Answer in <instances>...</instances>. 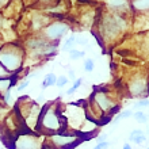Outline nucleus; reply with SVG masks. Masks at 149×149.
<instances>
[{
    "label": "nucleus",
    "mask_w": 149,
    "mask_h": 149,
    "mask_svg": "<svg viewBox=\"0 0 149 149\" xmlns=\"http://www.w3.org/2000/svg\"><path fill=\"white\" fill-rule=\"evenodd\" d=\"M26 63V50L19 42H7L0 46V68L7 74L19 73Z\"/></svg>",
    "instance_id": "3"
},
{
    "label": "nucleus",
    "mask_w": 149,
    "mask_h": 149,
    "mask_svg": "<svg viewBox=\"0 0 149 149\" xmlns=\"http://www.w3.org/2000/svg\"><path fill=\"white\" fill-rule=\"evenodd\" d=\"M127 94L132 98L144 99L149 96V73L146 72H136L132 73L126 83Z\"/></svg>",
    "instance_id": "6"
},
{
    "label": "nucleus",
    "mask_w": 149,
    "mask_h": 149,
    "mask_svg": "<svg viewBox=\"0 0 149 149\" xmlns=\"http://www.w3.org/2000/svg\"><path fill=\"white\" fill-rule=\"evenodd\" d=\"M83 68H84V71L91 73V72L95 69V61L94 58H86L84 60V63H83Z\"/></svg>",
    "instance_id": "18"
},
{
    "label": "nucleus",
    "mask_w": 149,
    "mask_h": 149,
    "mask_svg": "<svg viewBox=\"0 0 149 149\" xmlns=\"http://www.w3.org/2000/svg\"><path fill=\"white\" fill-rule=\"evenodd\" d=\"M41 109L37 100H33L29 96H22L15 102L12 111L20 118L26 130L37 133V126L41 117Z\"/></svg>",
    "instance_id": "4"
},
{
    "label": "nucleus",
    "mask_w": 149,
    "mask_h": 149,
    "mask_svg": "<svg viewBox=\"0 0 149 149\" xmlns=\"http://www.w3.org/2000/svg\"><path fill=\"white\" fill-rule=\"evenodd\" d=\"M56 80H57V76H56L53 72H50V73H46V74H45V77H43V80H42L41 88H42V90H46L47 87L56 86Z\"/></svg>",
    "instance_id": "13"
},
{
    "label": "nucleus",
    "mask_w": 149,
    "mask_h": 149,
    "mask_svg": "<svg viewBox=\"0 0 149 149\" xmlns=\"http://www.w3.org/2000/svg\"><path fill=\"white\" fill-rule=\"evenodd\" d=\"M118 115L121 117V119H127V118L133 117V110L132 109H125V110H121L118 113Z\"/></svg>",
    "instance_id": "24"
},
{
    "label": "nucleus",
    "mask_w": 149,
    "mask_h": 149,
    "mask_svg": "<svg viewBox=\"0 0 149 149\" xmlns=\"http://www.w3.org/2000/svg\"><path fill=\"white\" fill-rule=\"evenodd\" d=\"M68 54H69V58H71L72 61H76V60L84 58V57H86V52L73 47V49H71V50L68 52Z\"/></svg>",
    "instance_id": "16"
},
{
    "label": "nucleus",
    "mask_w": 149,
    "mask_h": 149,
    "mask_svg": "<svg viewBox=\"0 0 149 149\" xmlns=\"http://www.w3.org/2000/svg\"><path fill=\"white\" fill-rule=\"evenodd\" d=\"M67 118L64 115L63 106L58 102H49L41 109V117L37 126V133L41 136H52L56 133H67Z\"/></svg>",
    "instance_id": "2"
},
{
    "label": "nucleus",
    "mask_w": 149,
    "mask_h": 149,
    "mask_svg": "<svg viewBox=\"0 0 149 149\" xmlns=\"http://www.w3.org/2000/svg\"><path fill=\"white\" fill-rule=\"evenodd\" d=\"M68 83H69V79H68L65 74H61V76H58L57 80H56V86L58 87V88H64Z\"/></svg>",
    "instance_id": "22"
},
{
    "label": "nucleus",
    "mask_w": 149,
    "mask_h": 149,
    "mask_svg": "<svg viewBox=\"0 0 149 149\" xmlns=\"http://www.w3.org/2000/svg\"><path fill=\"white\" fill-rule=\"evenodd\" d=\"M6 111H7V106H4L3 103L0 102V117H1V115H4V114H6Z\"/></svg>",
    "instance_id": "27"
},
{
    "label": "nucleus",
    "mask_w": 149,
    "mask_h": 149,
    "mask_svg": "<svg viewBox=\"0 0 149 149\" xmlns=\"http://www.w3.org/2000/svg\"><path fill=\"white\" fill-rule=\"evenodd\" d=\"M134 107L137 109V110H142V109H146L149 107V98H144V99H138Z\"/></svg>",
    "instance_id": "20"
},
{
    "label": "nucleus",
    "mask_w": 149,
    "mask_h": 149,
    "mask_svg": "<svg viewBox=\"0 0 149 149\" xmlns=\"http://www.w3.org/2000/svg\"><path fill=\"white\" fill-rule=\"evenodd\" d=\"M122 149H132V145H130V142H126V144H123Z\"/></svg>",
    "instance_id": "30"
},
{
    "label": "nucleus",
    "mask_w": 149,
    "mask_h": 149,
    "mask_svg": "<svg viewBox=\"0 0 149 149\" xmlns=\"http://www.w3.org/2000/svg\"><path fill=\"white\" fill-rule=\"evenodd\" d=\"M0 46H1V45H0Z\"/></svg>",
    "instance_id": "33"
},
{
    "label": "nucleus",
    "mask_w": 149,
    "mask_h": 149,
    "mask_svg": "<svg viewBox=\"0 0 149 149\" xmlns=\"http://www.w3.org/2000/svg\"><path fill=\"white\" fill-rule=\"evenodd\" d=\"M0 72H3V73H4V71H3V69H1V68H0ZM0 76H3V74L0 73Z\"/></svg>",
    "instance_id": "31"
},
{
    "label": "nucleus",
    "mask_w": 149,
    "mask_h": 149,
    "mask_svg": "<svg viewBox=\"0 0 149 149\" xmlns=\"http://www.w3.org/2000/svg\"><path fill=\"white\" fill-rule=\"evenodd\" d=\"M102 8L118 14H132L130 0H102Z\"/></svg>",
    "instance_id": "10"
},
{
    "label": "nucleus",
    "mask_w": 149,
    "mask_h": 149,
    "mask_svg": "<svg viewBox=\"0 0 149 149\" xmlns=\"http://www.w3.org/2000/svg\"><path fill=\"white\" fill-rule=\"evenodd\" d=\"M146 149H149V146H148V148H146Z\"/></svg>",
    "instance_id": "32"
},
{
    "label": "nucleus",
    "mask_w": 149,
    "mask_h": 149,
    "mask_svg": "<svg viewBox=\"0 0 149 149\" xmlns=\"http://www.w3.org/2000/svg\"><path fill=\"white\" fill-rule=\"evenodd\" d=\"M11 0H0V8H3V7H6L8 3H10Z\"/></svg>",
    "instance_id": "29"
},
{
    "label": "nucleus",
    "mask_w": 149,
    "mask_h": 149,
    "mask_svg": "<svg viewBox=\"0 0 149 149\" xmlns=\"http://www.w3.org/2000/svg\"><path fill=\"white\" fill-rule=\"evenodd\" d=\"M74 45H76V41H74V34H71L69 37H67V39L64 41L63 46H61V50L63 52H69L71 49H73Z\"/></svg>",
    "instance_id": "14"
},
{
    "label": "nucleus",
    "mask_w": 149,
    "mask_h": 149,
    "mask_svg": "<svg viewBox=\"0 0 149 149\" xmlns=\"http://www.w3.org/2000/svg\"><path fill=\"white\" fill-rule=\"evenodd\" d=\"M81 142L77 133L67 132V133H56L49 136V144L53 149H73Z\"/></svg>",
    "instance_id": "8"
},
{
    "label": "nucleus",
    "mask_w": 149,
    "mask_h": 149,
    "mask_svg": "<svg viewBox=\"0 0 149 149\" xmlns=\"http://www.w3.org/2000/svg\"><path fill=\"white\" fill-rule=\"evenodd\" d=\"M67 77L71 79V80H73V81L77 79L76 76H74V71H72V69H69V71H68V76H67Z\"/></svg>",
    "instance_id": "26"
},
{
    "label": "nucleus",
    "mask_w": 149,
    "mask_h": 149,
    "mask_svg": "<svg viewBox=\"0 0 149 149\" xmlns=\"http://www.w3.org/2000/svg\"><path fill=\"white\" fill-rule=\"evenodd\" d=\"M74 41H76V45H80V46H88L90 42L86 37L80 36V34H74Z\"/></svg>",
    "instance_id": "23"
},
{
    "label": "nucleus",
    "mask_w": 149,
    "mask_h": 149,
    "mask_svg": "<svg viewBox=\"0 0 149 149\" xmlns=\"http://www.w3.org/2000/svg\"><path fill=\"white\" fill-rule=\"evenodd\" d=\"M96 141H98V144H99V142H104V141H107V133L99 134L98 137H96Z\"/></svg>",
    "instance_id": "25"
},
{
    "label": "nucleus",
    "mask_w": 149,
    "mask_h": 149,
    "mask_svg": "<svg viewBox=\"0 0 149 149\" xmlns=\"http://www.w3.org/2000/svg\"><path fill=\"white\" fill-rule=\"evenodd\" d=\"M22 3L24 4V6H29V4H34V3H37V0H20Z\"/></svg>",
    "instance_id": "28"
},
{
    "label": "nucleus",
    "mask_w": 149,
    "mask_h": 149,
    "mask_svg": "<svg viewBox=\"0 0 149 149\" xmlns=\"http://www.w3.org/2000/svg\"><path fill=\"white\" fill-rule=\"evenodd\" d=\"M130 27V16L127 14H118L102 8L96 15L95 29L98 33V38L103 43L117 42L123 37Z\"/></svg>",
    "instance_id": "1"
},
{
    "label": "nucleus",
    "mask_w": 149,
    "mask_h": 149,
    "mask_svg": "<svg viewBox=\"0 0 149 149\" xmlns=\"http://www.w3.org/2000/svg\"><path fill=\"white\" fill-rule=\"evenodd\" d=\"M61 0H37V3L41 4L43 8H47V7H53V6H57ZM42 8V10H43Z\"/></svg>",
    "instance_id": "19"
},
{
    "label": "nucleus",
    "mask_w": 149,
    "mask_h": 149,
    "mask_svg": "<svg viewBox=\"0 0 149 149\" xmlns=\"http://www.w3.org/2000/svg\"><path fill=\"white\" fill-rule=\"evenodd\" d=\"M60 43L49 42L47 39L43 38L39 33L33 34L27 37L24 41V50H26V57H31L37 60H46L57 54Z\"/></svg>",
    "instance_id": "5"
},
{
    "label": "nucleus",
    "mask_w": 149,
    "mask_h": 149,
    "mask_svg": "<svg viewBox=\"0 0 149 149\" xmlns=\"http://www.w3.org/2000/svg\"><path fill=\"white\" fill-rule=\"evenodd\" d=\"M81 86H83V79L81 77H77L73 83H72V86L67 90V95H73L74 92H76V91H77Z\"/></svg>",
    "instance_id": "17"
},
{
    "label": "nucleus",
    "mask_w": 149,
    "mask_h": 149,
    "mask_svg": "<svg viewBox=\"0 0 149 149\" xmlns=\"http://www.w3.org/2000/svg\"><path fill=\"white\" fill-rule=\"evenodd\" d=\"M43 140L34 132H22L15 137L14 149H42Z\"/></svg>",
    "instance_id": "9"
},
{
    "label": "nucleus",
    "mask_w": 149,
    "mask_h": 149,
    "mask_svg": "<svg viewBox=\"0 0 149 149\" xmlns=\"http://www.w3.org/2000/svg\"><path fill=\"white\" fill-rule=\"evenodd\" d=\"M130 8L133 14L149 16V0H130Z\"/></svg>",
    "instance_id": "11"
},
{
    "label": "nucleus",
    "mask_w": 149,
    "mask_h": 149,
    "mask_svg": "<svg viewBox=\"0 0 149 149\" xmlns=\"http://www.w3.org/2000/svg\"><path fill=\"white\" fill-rule=\"evenodd\" d=\"M146 133L141 129H134L129 134V142H134L136 145H141L146 141Z\"/></svg>",
    "instance_id": "12"
},
{
    "label": "nucleus",
    "mask_w": 149,
    "mask_h": 149,
    "mask_svg": "<svg viewBox=\"0 0 149 149\" xmlns=\"http://www.w3.org/2000/svg\"><path fill=\"white\" fill-rule=\"evenodd\" d=\"M71 30V24L67 20H50L45 27L39 31V34L49 42L60 43L61 39L67 36Z\"/></svg>",
    "instance_id": "7"
},
{
    "label": "nucleus",
    "mask_w": 149,
    "mask_h": 149,
    "mask_svg": "<svg viewBox=\"0 0 149 149\" xmlns=\"http://www.w3.org/2000/svg\"><path fill=\"white\" fill-rule=\"evenodd\" d=\"M29 86H30V79H22V80H19L18 86H16V91H18V92H22V91H24Z\"/></svg>",
    "instance_id": "21"
},
{
    "label": "nucleus",
    "mask_w": 149,
    "mask_h": 149,
    "mask_svg": "<svg viewBox=\"0 0 149 149\" xmlns=\"http://www.w3.org/2000/svg\"><path fill=\"white\" fill-rule=\"evenodd\" d=\"M133 117H134V119H136L138 123H148V121H149V115L145 113V111H142V110L134 111Z\"/></svg>",
    "instance_id": "15"
}]
</instances>
